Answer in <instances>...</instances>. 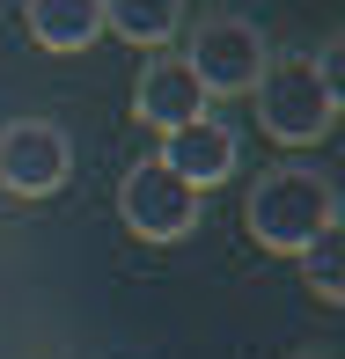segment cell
<instances>
[{
	"label": "cell",
	"mask_w": 345,
	"mask_h": 359,
	"mask_svg": "<svg viewBox=\"0 0 345 359\" xmlns=\"http://www.w3.org/2000/svg\"><path fill=\"white\" fill-rule=\"evenodd\" d=\"M242 227H250L257 250L301 257L323 227H338V184H331L323 169H301V161L265 169V176L250 184V198H242Z\"/></svg>",
	"instance_id": "cell-1"
},
{
	"label": "cell",
	"mask_w": 345,
	"mask_h": 359,
	"mask_svg": "<svg viewBox=\"0 0 345 359\" xmlns=\"http://www.w3.org/2000/svg\"><path fill=\"white\" fill-rule=\"evenodd\" d=\"M250 95H257V125H265L279 147H316V140H331V125H338V110H345V95L316 74V59H308V52H272Z\"/></svg>",
	"instance_id": "cell-2"
},
{
	"label": "cell",
	"mask_w": 345,
	"mask_h": 359,
	"mask_svg": "<svg viewBox=\"0 0 345 359\" xmlns=\"http://www.w3.org/2000/svg\"><path fill=\"white\" fill-rule=\"evenodd\" d=\"M176 59L191 67V81H199L206 95H250L257 74H265V59H272V44H265V29L242 22V15H206Z\"/></svg>",
	"instance_id": "cell-3"
},
{
	"label": "cell",
	"mask_w": 345,
	"mask_h": 359,
	"mask_svg": "<svg viewBox=\"0 0 345 359\" xmlns=\"http://www.w3.org/2000/svg\"><path fill=\"white\" fill-rule=\"evenodd\" d=\"M199 205L206 198L184 184V176H169L155 154L118 176V220L133 227L140 242H184L191 227H199Z\"/></svg>",
	"instance_id": "cell-4"
},
{
	"label": "cell",
	"mask_w": 345,
	"mask_h": 359,
	"mask_svg": "<svg viewBox=\"0 0 345 359\" xmlns=\"http://www.w3.org/2000/svg\"><path fill=\"white\" fill-rule=\"evenodd\" d=\"M67 176H74V140L52 118L0 125V191L8 198H52Z\"/></svg>",
	"instance_id": "cell-5"
},
{
	"label": "cell",
	"mask_w": 345,
	"mask_h": 359,
	"mask_svg": "<svg viewBox=\"0 0 345 359\" xmlns=\"http://www.w3.org/2000/svg\"><path fill=\"white\" fill-rule=\"evenodd\" d=\"M155 161H162L169 176H184V184L206 198L213 184H228V176H235V161H242V140H235V125H221V118L206 110L199 125H176V133H162Z\"/></svg>",
	"instance_id": "cell-6"
},
{
	"label": "cell",
	"mask_w": 345,
	"mask_h": 359,
	"mask_svg": "<svg viewBox=\"0 0 345 359\" xmlns=\"http://www.w3.org/2000/svg\"><path fill=\"white\" fill-rule=\"evenodd\" d=\"M133 118L147 133H176V125H199L206 118V88L191 81V67L176 52H155L133 81Z\"/></svg>",
	"instance_id": "cell-7"
},
{
	"label": "cell",
	"mask_w": 345,
	"mask_h": 359,
	"mask_svg": "<svg viewBox=\"0 0 345 359\" xmlns=\"http://www.w3.org/2000/svg\"><path fill=\"white\" fill-rule=\"evenodd\" d=\"M22 29L44 52H89L103 37V0H22Z\"/></svg>",
	"instance_id": "cell-8"
},
{
	"label": "cell",
	"mask_w": 345,
	"mask_h": 359,
	"mask_svg": "<svg viewBox=\"0 0 345 359\" xmlns=\"http://www.w3.org/2000/svg\"><path fill=\"white\" fill-rule=\"evenodd\" d=\"M103 29L155 52V44H169L184 29V0H103Z\"/></svg>",
	"instance_id": "cell-9"
},
{
	"label": "cell",
	"mask_w": 345,
	"mask_h": 359,
	"mask_svg": "<svg viewBox=\"0 0 345 359\" xmlns=\"http://www.w3.org/2000/svg\"><path fill=\"white\" fill-rule=\"evenodd\" d=\"M301 279H308V293H316L323 308L345 301V227H323V235L301 250Z\"/></svg>",
	"instance_id": "cell-10"
},
{
	"label": "cell",
	"mask_w": 345,
	"mask_h": 359,
	"mask_svg": "<svg viewBox=\"0 0 345 359\" xmlns=\"http://www.w3.org/2000/svg\"><path fill=\"white\" fill-rule=\"evenodd\" d=\"M301 359H331V352H301Z\"/></svg>",
	"instance_id": "cell-11"
}]
</instances>
